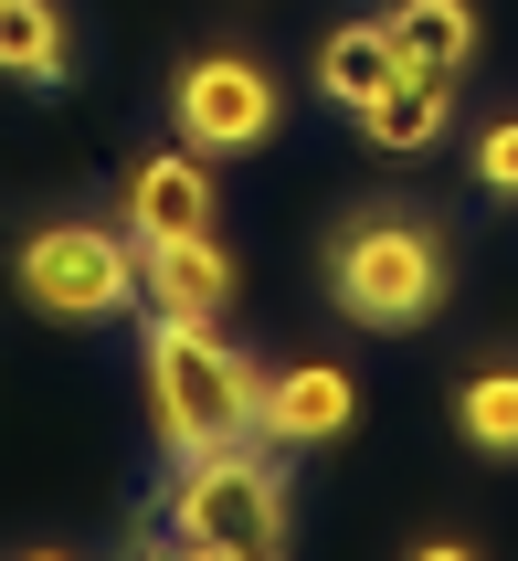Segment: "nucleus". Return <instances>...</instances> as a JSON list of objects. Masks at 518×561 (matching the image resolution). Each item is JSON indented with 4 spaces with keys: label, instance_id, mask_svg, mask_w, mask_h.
Wrapping results in <instances>:
<instances>
[{
    "label": "nucleus",
    "instance_id": "1",
    "mask_svg": "<svg viewBox=\"0 0 518 561\" xmlns=\"http://www.w3.org/2000/svg\"><path fill=\"white\" fill-rule=\"evenodd\" d=\"M138 371H149V424L170 456H202V445L265 435V371L222 340L212 318H170L149 308V340H138Z\"/></svg>",
    "mask_w": 518,
    "mask_h": 561
},
{
    "label": "nucleus",
    "instance_id": "2",
    "mask_svg": "<svg viewBox=\"0 0 518 561\" xmlns=\"http://www.w3.org/2000/svg\"><path fill=\"white\" fill-rule=\"evenodd\" d=\"M170 519L159 540H181V551H212V561H265L286 551V467H275L254 435L233 445H202V456H170Z\"/></svg>",
    "mask_w": 518,
    "mask_h": 561
},
{
    "label": "nucleus",
    "instance_id": "3",
    "mask_svg": "<svg viewBox=\"0 0 518 561\" xmlns=\"http://www.w3.org/2000/svg\"><path fill=\"white\" fill-rule=\"evenodd\" d=\"M445 233L413 213H381V222H349V244L329 254V286L360 329H424L445 308Z\"/></svg>",
    "mask_w": 518,
    "mask_h": 561
},
{
    "label": "nucleus",
    "instance_id": "4",
    "mask_svg": "<svg viewBox=\"0 0 518 561\" xmlns=\"http://www.w3.org/2000/svg\"><path fill=\"white\" fill-rule=\"evenodd\" d=\"M22 297L64 329H95V318H117L138 297V233L117 222H43L22 244Z\"/></svg>",
    "mask_w": 518,
    "mask_h": 561
},
{
    "label": "nucleus",
    "instance_id": "5",
    "mask_svg": "<svg viewBox=\"0 0 518 561\" xmlns=\"http://www.w3.org/2000/svg\"><path fill=\"white\" fill-rule=\"evenodd\" d=\"M170 117H181V149L233 159V149H265V138H275L286 95H275V75H265L254 54H202V64H181Z\"/></svg>",
    "mask_w": 518,
    "mask_h": 561
},
{
    "label": "nucleus",
    "instance_id": "6",
    "mask_svg": "<svg viewBox=\"0 0 518 561\" xmlns=\"http://www.w3.org/2000/svg\"><path fill=\"white\" fill-rule=\"evenodd\" d=\"M445 127H456V75L445 64H402L381 95H360V138L381 159H424Z\"/></svg>",
    "mask_w": 518,
    "mask_h": 561
},
{
    "label": "nucleus",
    "instance_id": "7",
    "mask_svg": "<svg viewBox=\"0 0 518 561\" xmlns=\"http://www.w3.org/2000/svg\"><path fill=\"white\" fill-rule=\"evenodd\" d=\"M138 297L170 318H222L233 308V254L212 233H159V244H138Z\"/></svg>",
    "mask_w": 518,
    "mask_h": 561
},
{
    "label": "nucleus",
    "instance_id": "8",
    "mask_svg": "<svg viewBox=\"0 0 518 561\" xmlns=\"http://www.w3.org/2000/svg\"><path fill=\"white\" fill-rule=\"evenodd\" d=\"M349 413H360V381L338 360H297V371L265 381V445H329L349 435Z\"/></svg>",
    "mask_w": 518,
    "mask_h": 561
},
{
    "label": "nucleus",
    "instance_id": "9",
    "mask_svg": "<svg viewBox=\"0 0 518 561\" xmlns=\"http://www.w3.org/2000/svg\"><path fill=\"white\" fill-rule=\"evenodd\" d=\"M127 233L138 244H159V233H212V170H202V149H159L127 170Z\"/></svg>",
    "mask_w": 518,
    "mask_h": 561
},
{
    "label": "nucleus",
    "instance_id": "10",
    "mask_svg": "<svg viewBox=\"0 0 518 561\" xmlns=\"http://www.w3.org/2000/svg\"><path fill=\"white\" fill-rule=\"evenodd\" d=\"M392 75H402L392 22H338L329 43H318V95H329V106H349V117H360V95H381Z\"/></svg>",
    "mask_w": 518,
    "mask_h": 561
},
{
    "label": "nucleus",
    "instance_id": "11",
    "mask_svg": "<svg viewBox=\"0 0 518 561\" xmlns=\"http://www.w3.org/2000/svg\"><path fill=\"white\" fill-rule=\"evenodd\" d=\"M381 22H392L402 64H445V75H465V64H476V43H487V22H476L465 0H392Z\"/></svg>",
    "mask_w": 518,
    "mask_h": 561
},
{
    "label": "nucleus",
    "instance_id": "12",
    "mask_svg": "<svg viewBox=\"0 0 518 561\" xmlns=\"http://www.w3.org/2000/svg\"><path fill=\"white\" fill-rule=\"evenodd\" d=\"M64 64H74V32H64L54 0H0V75L64 85Z\"/></svg>",
    "mask_w": 518,
    "mask_h": 561
},
{
    "label": "nucleus",
    "instance_id": "13",
    "mask_svg": "<svg viewBox=\"0 0 518 561\" xmlns=\"http://www.w3.org/2000/svg\"><path fill=\"white\" fill-rule=\"evenodd\" d=\"M456 424H465V445L518 456V371H476V381L456 392Z\"/></svg>",
    "mask_w": 518,
    "mask_h": 561
},
{
    "label": "nucleus",
    "instance_id": "14",
    "mask_svg": "<svg viewBox=\"0 0 518 561\" xmlns=\"http://www.w3.org/2000/svg\"><path fill=\"white\" fill-rule=\"evenodd\" d=\"M476 181H487V191H518V117H497L487 138H476Z\"/></svg>",
    "mask_w": 518,
    "mask_h": 561
}]
</instances>
